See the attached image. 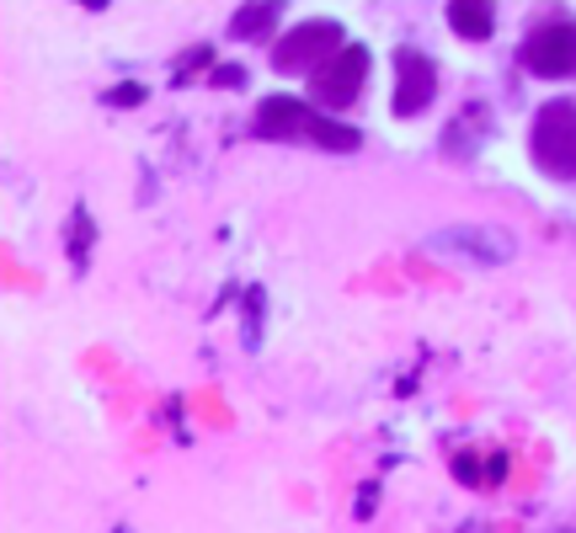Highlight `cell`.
<instances>
[{"label":"cell","mask_w":576,"mask_h":533,"mask_svg":"<svg viewBox=\"0 0 576 533\" xmlns=\"http://www.w3.org/2000/svg\"><path fill=\"white\" fill-rule=\"evenodd\" d=\"M534 155H539V165H550V171H561V176H576V107L555 102V107L539 113Z\"/></svg>","instance_id":"obj_1"},{"label":"cell","mask_w":576,"mask_h":533,"mask_svg":"<svg viewBox=\"0 0 576 533\" xmlns=\"http://www.w3.org/2000/svg\"><path fill=\"white\" fill-rule=\"evenodd\" d=\"M523 65L544 76V81H561L576 70V22H550L539 27L534 38L523 43Z\"/></svg>","instance_id":"obj_2"},{"label":"cell","mask_w":576,"mask_h":533,"mask_svg":"<svg viewBox=\"0 0 576 533\" xmlns=\"http://www.w3.org/2000/svg\"><path fill=\"white\" fill-rule=\"evenodd\" d=\"M326 54H342V27H336V22H299V27L278 43L273 65H278V70H310V65H321Z\"/></svg>","instance_id":"obj_3"},{"label":"cell","mask_w":576,"mask_h":533,"mask_svg":"<svg viewBox=\"0 0 576 533\" xmlns=\"http://www.w3.org/2000/svg\"><path fill=\"white\" fill-rule=\"evenodd\" d=\"M433 91H438V70H433V59H422L412 48H401L395 54V118H416L427 102H433Z\"/></svg>","instance_id":"obj_4"},{"label":"cell","mask_w":576,"mask_h":533,"mask_svg":"<svg viewBox=\"0 0 576 533\" xmlns=\"http://www.w3.org/2000/svg\"><path fill=\"white\" fill-rule=\"evenodd\" d=\"M364 76H369V48L347 43V48L331 59L326 70L315 76V96H321L326 107H347V102L364 91Z\"/></svg>","instance_id":"obj_5"},{"label":"cell","mask_w":576,"mask_h":533,"mask_svg":"<svg viewBox=\"0 0 576 533\" xmlns=\"http://www.w3.org/2000/svg\"><path fill=\"white\" fill-rule=\"evenodd\" d=\"M427 246H433V251H459V256H470V262H481V267H496L502 256H512V241H507V235H492V230H470V224L433 235Z\"/></svg>","instance_id":"obj_6"},{"label":"cell","mask_w":576,"mask_h":533,"mask_svg":"<svg viewBox=\"0 0 576 533\" xmlns=\"http://www.w3.org/2000/svg\"><path fill=\"white\" fill-rule=\"evenodd\" d=\"M256 134L262 139H304V134H315V118L293 96H267L256 107Z\"/></svg>","instance_id":"obj_7"},{"label":"cell","mask_w":576,"mask_h":533,"mask_svg":"<svg viewBox=\"0 0 576 533\" xmlns=\"http://www.w3.org/2000/svg\"><path fill=\"white\" fill-rule=\"evenodd\" d=\"M449 27L464 38H492V5H449Z\"/></svg>","instance_id":"obj_8"},{"label":"cell","mask_w":576,"mask_h":533,"mask_svg":"<svg viewBox=\"0 0 576 533\" xmlns=\"http://www.w3.org/2000/svg\"><path fill=\"white\" fill-rule=\"evenodd\" d=\"M278 16V5H256V11H241L235 22H230V33L235 38H251V33H267V22Z\"/></svg>","instance_id":"obj_9"},{"label":"cell","mask_w":576,"mask_h":533,"mask_svg":"<svg viewBox=\"0 0 576 533\" xmlns=\"http://www.w3.org/2000/svg\"><path fill=\"white\" fill-rule=\"evenodd\" d=\"M315 139H321L326 150H353V144H358V134H353V128H342V124H321V118H315Z\"/></svg>","instance_id":"obj_10"},{"label":"cell","mask_w":576,"mask_h":533,"mask_svg":"<svg viewBox=\"0 0 576 533\" xmlns=\"http://www.w3.org/2000/svg\"><path fill=\"white\" fill-rule=\"evenodd\" d=\"M453 475H459V480H470V486L481 480V475H475V459H459V464H453Z\"/></svg>","instance_id":"obj_11"}]
</instances>
